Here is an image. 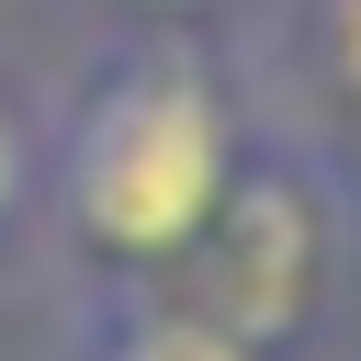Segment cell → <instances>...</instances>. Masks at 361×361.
Returning a JSON list of instances; mask_svg holds the SVG:
<instances>
[{"label": "cell", "instance_id": "cell-3", "mask_svg": "<svg viewBox=\"0 0 361 361\" xmlns=\"http://www.w3.org/2000/svg\"><path fill=\"white\" fill-rule=\"evenodd\" d=\"M90 361H259L248 338H226L214 316H124Z\"/></svg>", "mask_w": 361, "mask_h": 361}, {"label": "cell", "instance_id": "cell-1", "mask_svg": "<svg viewBox=\"0 0 361 361\" xmlns=\"http://www.w3.org/2000/svg\"><path fill=\"white\" fill-rule=\"evenodd\" d=\"M226 180H237V113L192 56H124L113 79H90L56 158V203L102 259H192Z\"/></svg>", "mask_w": 361, "mask_h": 361}, {"label": "cell", "instance_id": "cell-5", "mask_svg": "<svg viewBox=\"0 0 361 361\" xmlns=\"http://www.w3.org/2000/svg\"><path fill=\"white\" fill-rule=\"evenodd\" d=\"M23 203V124H11V102H0V214Z\"/></svg>", "mask_w": 361, "mask_h": 361}, {"label": "cell", "instance_id": "cell-6", "mask_svg": "<svg viewBox=\"0 0 361 361\" xmlns=\"http://www.w3.org/2000/svg\"><path fill=\"white\" fill-rule=\"evenodd\" d=\"M147 11H180V0H147Z\"/></svg>", "mask_w": 361, "mask_h": 361}, {"label": "cell", "instance_id": "cell-2", "mask_svg": "<svg viewBox=\"0 0 361 361\" xmlns=\"http://www.w3.org/2000/svg\"><path fill=\"white\" fill-rule=\"evenodd\" d=\"M203 248V282H214V327L226 338H282L293 316H305V282H316V203L293 192V180H226V203H214V226L192 237Z\"/></svg>", "mask_w": 361, "mask_h": 361}, {"label": "cell", "instance_id": "cell-4", "mask_svg": "<svg viewBox=\"0 0 361 361\" xmlns=\"http://www.w3.org/2000/svg\"><path fill=\"white\" fill-rule=\"evenodd\" d=\"M316 45H327V68H338V90L361 113V0H316Z\"/></svg>", "mask_w": 361, "mask_h": 361}]
</instances>
